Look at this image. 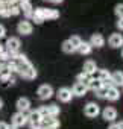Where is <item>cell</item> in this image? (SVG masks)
Here are the masks:
<instances>
[{
  "instance_id": "1",
  "label": "cell",
  "mask_w": 123,
  "mask_h": 129,
  "mask_svg": "<svg viewBox=\"0 0 123 129\" xmlns=\"http://www.w3.org/2000/svg\"><path fill=\"white\" fill-rule=\"evenodd\" d=\"M17 73H18L23 79H35V78H37V70H35V67L32 66L29 61H27V62L18 64Z\"/></svg>"
},
{
  "instance_id": "2",
  "label": "cell",
  "mask_w": 123,
  "mask_h": 129,
  "mask_svg": "<svg viewBox=\"0 0 123 129\" xmlns=\"http://www.w3.org/2000/svg\"><path fill=\"white\" fill-rule=\"evenodd\" d=\"M34 14L37 17H40L43 21L59 18V12L56 9H50V8H37V9H34Z\"/></svg>"
},
{
  "instance_id": "3",
  "label": "cell",
  "mask_w": 123,
  "mask_h": 129,
  "mask_svg": "<svg viewBox=\"0 0 123 129\" xmlns=\"http://www.w3.org/2000/svg\"><path fill=\"white\" fill-rule=\"evenodd\" d=\"M41 129H58L59 127V120L56 117H44L40 121Z\"/></svg>"
},
{
  "instance_id": "4",
  "label": "cell",
  "mask_w": 123,
  "mask_h": 129,
  "mask_svg": "<svg viewBox=\"0 0 123 129\" xmlns=\"http://www.w3.org/2000/svg\"><path fill=\"white\" fill-rule=\"evenodd\" d=\"M84 114H85L87 117H90V118H94V117H97V115L100 114V108H99L97 103L88 102V103L85 105V108H84Z\"/></svg>"
},
{
  "instance_id": "5",
  "label": "cell",
  "mask_w": 123,
  "mask_h": 129,
  "mask_svg": "<svg viewBox=\"0 0 123 129\" xmlns=\"http://www.w3.org/2000/svg\"><path fill=\"white\" fill-rule=\"evenodd\" d=\"M37 94H38V97H40L41 100H47V99H50V97L53 96V88H52V85L43 84V85H40Z\"/></svg>"
},
{
  "instance_id": "6",
  "label": "cell",
  "mask_w": 123,
  "mask_h": 129,
  "mask_svg": "<svg viewBox=\"0 0 123 129\" xmlns=\"http://www.w3.org/2000/svg\"><path fill=\"white\" fill-rule=\"evenodd\" d=\"M20 40L17 38V37H11V38H8L6 40V44H5V50H8V52H11V53H17L18 50H20Z\"/></svg>"
},
{
  "instance_id": "7",
  "label": "cell",
  "mask_w": 123,
  "mask_h": 129,
  "mask_svg": "<svg viewBox=\"0 0 123 129\" xmlns=\"http://www.w3.org/2000/svg\"><path fill=\"white\" fill-rule=\"evenodd\" d=\"M56 97H58V100H61V102L67 103V102H70V100H72V97H73V93H72V90H70V88H67V87H63V88H59V90H58V93H56Z\"/></svg>"
},
{
  "instance_id": "8",
  "label": "cell",
  "mask_w": 123,
  "mask_h": 129,
  "mask_svg": "<svg viewBox=\"0 0 123 129\" xmlns=\"http://www.w3.org/2000/svg\"><path fill=\"white\" fill-rule=\"evenodd\" d=\"M17 30H18V34H21V35H30L32 30H34V26H32L30 21L23 20V21H20V23L17 24Z\"/></svg>"
},
{
  "instance_id": "9",
  "label": "cell",
  "mask_w": 123,
  "mask_h": 129,
  "mask_svg": "<svg viewBox=\"0 0 123 129\" xmlns=\"http://www.w3.org/2000/svg\"><path fill=\"white\" fill-rule=\"evenodd\" d=\"M102 117H103V120L112 123V121L117 118V109H115L114 106H106V108L102 111Z\"/></svg>"
},
{
  "instance_id": "10",
  "label": "cell",
  "mask_w": 123,
  "mask_h": 129,
  "mask_svg": "<svg viewBox=\"0 0 123 129\" xmlns=\"http://www.w3.org/2000/svg\"><path fill=\"white\" fill-rule=\"evenodd\" d=\"M108 44L112 47V49H118L123 46V35L121 34H112L109 38H108Z\"/></svg>"
},
{
  "instance_id": "11",
  "label": "cell",
  "mask_w": 123,
  "mask_h": 129,
  "mask_svg": "<svg viewBox=\"0 0 123 129\" xmlns=\"http://www.w3.org/2000/svg\"><path fill=\"white\" fill-rule=\"evenodd\" d=\"M15 106H17V112H26V111H29V108H30V100L27 99V97H20L18 100H17V103H15Z\"/></svg>"
},
{
  "instance_id": "12",
  "label": "cell",
  "mask_w": 123,
  "mask_h": 129,
  "mask_svg": "<svg viewBox=\"0 0 123 129\" xmlns=\"http://www.w3.org/2000/svg\"><path fill=\"white\" fill-rule=\"evenodd\" d=\"M26 123H27V115H26V114H23V112H15V114L12 115V124H14V126L20 127V126H24Z\"/></svg>"
},
{
  "instance_id": "13",
  "label": "cell",
  "mask_w": 123,
  "mask_h": 129,
  "mask_svg": "<svg viewBox=\"0 0 123 129\" xmlns=\"http://www.w3.org/2000/svg\"><path fill=\"white\" fill-rule=\"evenodd\" d=\"M88 43L91 44V47H102V46H105V38L102 34H93Z\"/></svg>"
},
{
  "instance_id": "14",
  "label": "cell",
  "mask_w": 123,
  "mask_h": 129,
  "mask_svg": "<svg viewBox=\"0 0 123 129\" xmlns=\"http://www.w3.org/2000/svg\"><path fill=\"white\" fill-rule=\"evenodd\" d=\"M87 91H88V88H87L84 84H81V82H76V84L73 85V88H72L73 96H78V97L85 96V94H87Z\"/></svg>"
},
{
  "instance_id": "15",
  "label": "cell",
  "mask_w": 123,
  "mask_h": 129,
  "mask_svg": "<svg viewBox=\"0 0 123 129\" xmlns=\"http://www.w3.org/2000/svg\"><path fill=\"white\" fill-rule=\"evenodd\" d=\"M111 85L112 87H123V72H114L111 73Z\"/></svg>"
},
{
  "instance_id": "16",
  "label": "cell",
  "mask_w": 123,
  "mask_h": 129,
  "mask_svg": "<svg viewBox=\"0 0 123 129\" xmlns=\"http://www.w3.org/2000/svg\"><path fill=\"white\" fill-rule=\"evenodd\" d=\"M105 99H108V100H111V102L118 100V99H120V91H118V88H115V87L106 88V97H105Z\"/></svg>"
},
{
  "instance_id": "17",
  "label": "cell",
  "mask_w": 123,
  "mask_h": 129,
  "mask_svg": "<svg viewBox=\"0 0 123 129\" xmlns=\"http://www.w3.org/2000/svg\"><path fill=\"white\" fill-rule=\"evenodd\" d=\"M96 70H97V66H96V62H94V61L88 59V61H85V62H84V70H82V72H84L85 75L91 76Z\"/></svg>"
},
{
  "instance_id": "18",
  "label": "cell",
  "mask_w": 123,
  "mask_h": 129,
  "mask_svg": "<svg viewBox=\"0 0 123 129\" xmlns=\"http://www.w3.org/2000/svg\"><path fill=\"white\" fill-rule=\"evenodd\" d=\"M18 8H20V11L21 12H29V11H34V6H32V3H30V0H18Z\"/></svg>"
},
{
  "instance_id": "19",
  "label": "cell",
  "mask_w": 123,
  "mask_h": 129,
  "mask_svg": "<svg viewBox=\"0 0 123 129\" xmlns=\"http://www.w3.org/2000/svg\"><path fill=\"white\" fill-rule=\"evenodd\" d=\"M102 87H103V85H102V82H100V81H97V79H93V78H91V79L88 81V84H87V88H88V90H93L94 93H96L97 90H100Z\"/></svg>"
},
{
  "instance_id": "20",
  "label": "cell",
  "mask_w": 123,
  "mask_h": 129,
  "mask_svg": "<svg viewBox=\"0 0 123 129\" xmlns=\"http://www.w3.org/2000/svg\"><path fill=\"white\" fill-rule=\"evenodd\" d=\"M91 50H93V47H91V44L87 43V41H82V44H81L79 49H78V52H79L81 55H90Z\"/></svg>"
},
{
  "instance_id": "21",
  "label": "cell",
  "mask_w": 123,
  "mask_h": 129,
  "mask_svg": "<svg viewBox=\"0 0 123 129\" xmlns=\"http://www.w3.org/2000/svg\"><path fill=\"white\" fill-rule=\"evenodd\" d=\"M41 118H43V117L40 115L38 111H32V112H29V115H27V121H29V123H40Z\"/></svg>"
},
{
  "instance_id": "22",
  "label": "cell",
  "mask_w": 123,
  "mask_h": 129,
  "mask_svg": "<svg viewBox=\"0 0 123 129\" xmlns=\"http://www.w3.org/2000/svg\"><path fill=\"white\" fill-rule=\"evenodd\" d=\"M47 115L49 117H58L59 115V106L58 105H49L47 106Z\"/></svg>"
},
{
  "instance_id": "23",
  "label": "cell",
  "mask_w": 123,
  "mask_h": 129,
  "mask_svg": "<svg viewBox=\"0 0 123 129\" xmlns=\"http://www.w3.org/2000/svg\"><path fill=\"white\" fill-rule=\"evenodd\" d=\"M5 67H6V70H8L9 73H17V67H18V64H17L14 59H11V61H8V62L5 64Z\"/></svg>"
},
{
  "instance_id": "24",
  "label": "cell",
  "mask_w": 123,
  "mask_h": 129,
  "mask_svg": "<svg viewBox=\"0 0 123 129\" xmlns=\"http://www.w3.org/2000/svg\"><path fill=\"white\" fill-rule=\"evenodd\" d=\"M61 49H63V52H64V53H75V52H76V50H75V47L70 44V41H69V40H66V41L63 43Z\"/></svg>"
},
{
  "instance_id": "25",
  "label": "cell",
  "mask_w": 123,
  "mask_h": 129,
  "mask_svg": "<svg viewBox=\"0 0 123 129\" xmlns=\"http://www.w3.org/2000/svg\"><path fill=\"white\" fill-rule=\"evenodd\" d=\"M69 41H70V44L75 47V50H78V49H79V46L82 44V40H81V37H78V35L70 37V38H69Z\"/></svg>"
},
{
  "instance_id": "26",
  "label": "cell",
  "mask_w": 123,
  "mask_h": 129,
  "mask_svg": "<svg viewBox=\"0 0 123 129\" xmlns=\"http://www.w3.org/2000/svg\"><path fill=\"white\" fill-rule=\"evenodd\" d=\"M90 79H91V76L85 75L84 72H82V73H79V75L76 76V81H78V82H81V84H84L85 87H87V84H88V81H90Z\"/></svg>"
},
{
  "instance_id": "27",
  "label": "cell",
  "mask_w": 123,
  "mask_h": 129,
  "mask_svg": "<svg viewBox=\"0 0 123 129\" xmlns=\"http://www.w3.org/2000/svg\"><path fill=\"white\" fill-rule=\"evenodd\" d=\"M114 14L117 15V18H123V3H117L114 8Z\"/></svg>"
},
{
  "instance_id": "28",
  "label": "cell",
  "mask_w": 123,
  "mask_h": 129,
  "mask_svg": "<svg viewBox=\"0 0 123 129\" xmlns=\"http://www.w3.org/2000/svg\"><path fill=\"white\" fill-rule=\"evenodd\" d=\"M8 61H11V52H8V50H3L2 53H0V62H8Z\"/></svg>"
},
{
  "instance_id": "29",
  "label": "cell",
  "mask_w": 123,
  "mask_h": 129,
  "mask_svg": "<svg viewBox=\"0 0 123 129\" xmlns=\"http://www.w3.org/2000/svg\"><path fill=\"white\" fill-rule=\"evenodd\" d=\"M0 15H2V17H11L9 15V6L6 3L0 5Z\"/></svg>"
},
{
  "instance_id": "30",
  "label": "cell",
  "mask_w": 123,
  "mask_h": 129,
  "mask_svg": "<svg viewBox=\"0 0 123 129\" xmlns=\"http://www.w3.org/2000/svg\"><path fill=\"white\" fill-rule=\"evenodd\" d=\"M21 11H20V8H18V5H11L9 6V15H18Z\"/></svg>"
},
{
  "instance_id": "31",
  "label": "cell",
  "mask_w": 123,
  "mask_h": 129,
  "mask_svg": "<svg viewBox=\"0 0 123 129\" xmlns=\"http://www.w3.org/2000/svg\"><path fill=\"white\" fill-rule=\"evenodd\" d=\"M96 96H97L99 99H105V97H106V88L102 87L100 90H97V91H96Z\"/></svg>"
},
{
  "instance_id": "32",
  "label": "cell",
  "mask_w": 123,
  "mask_h": 129,
  "mask_svg": "<svg viewBox=\"0 0 123 129\" xmlns=\"http://www.w3.org/2000/svg\"><path fill=\"white\" fill-rule=\"evenodd\" d=\"M37 111L40 112V115H41L43 118H44V117H49V115H47V106H41V108L37 109Z\"/></svg>"
},
{
  "instance_id": "33",
  "label": "cell",
  "mask_w": 123,
  "mask_h": 129,
  "mask_svg": "<svg viewBox=\"0 0 123 129\" xmlns=\"http://www.w3.org/2000/svg\"><path fill=\"white\" fill-rule=\"evenodd\" d=\"M115 26H117V29H118V30H123V18H120V20H117V23H115Z\"/></svg>"
},
{
  "instance_id": "34",
  "label": "cell",
  "mask_w": 123,
  "mask_h": 129,
  "mask_svg": "<svg viewBox=\"0 0 123 129\" xmlns=\"http://www.w3.org/2000/svg\"><path fill=\"white\" fill-rule=\"evenodd\" d=\"M5 35H6V29H5L3 24H0V38H3Z\"/></svg>"
},
{
  "instance_id": "35",
  "label": "cell",
  "mask_w": 123,
  "mask_h": 129,
  "mask_svg": "<svg viewBox=\"0 0 123 129\" xmlns=\"http://www.w3.org/2000/svg\"><path fill=\"white\" fill-rule=\"evenodd\" d=\"M5 72H8V70H6V67H5V64H3V62H0V76H2Z\"/></svg>"
},
{
  "instance_id": "36",
  "label": "cell",
  "mask_w": 123,
  "mask_h": 129,
  "mask_svg": "<svg viewBox=\"0 0 123 129\" xmlns=\"http://www.w3.org/2000/svg\"><path fill=\"white\" fill-rule=\"evenodd\" d=\"M17 2H18V0H5V3H6L8 6H11V5H17Z\"/></svg>"
},
{
  "instance_id": "37",
  "label": "cell",
  "mask_w": 123,
  "mask_h": 129,
  "mask_svg": "<svg viewBox=\"0 0 123 129\" xmlns=\"http://www.w3.org/2000/svg\"><path fill=\"white\" fill-rule=\"evenodd\" d=\"M29 124H30V129H41L40 123H29Z\"/></svg>"
},
{
  "instance_id": "38",
  "label": "cell",
  "mask_w": 123,
  "mask_h": 129,
  "mask_svg": "<svg viewBox=\"0 0 123 129\" xmlns=\"http://www.w3.org/2000/svg\"><path fill=\"white\" fill-rule=\"evenodd\" d=\"M0 129H8V123H5V121H0Z\"/></svg>"
},
{
  "instance_id": "39",
  "label": "cell",
  "mask_w": 123,
  "mask_h": 129,
  "mask_svg": "<svg viewBox=\"0 0 123 129\" xmlns=\"http://www.w3.org/2000/svg\"><path fill=\"white\" fill-rule=\"evenodd\" d=\"M108 129H118V126H117V123H111Z\"/></svg>"
},
{
  "instance_id": "40",
  "label": "cell",
  "mask_w": 123,
  "mask_h": 129,
  "mask_svg": "<svg viewBox=\"0 0 123 129\" xmlns=\"http://www.w3.org/2000/svg\"><path fill=\"white\" fill-rule=\"evenodd\" d=\"M117 126H118V129H123V120L120 123H117Z\"/></svg>"
},
{
  "instance_id": "41",
  "label": "cell",
  "mask_w": 123,
  "mask_h": 129,
  "mask_svg": "<svg viewBox=\"0 0 123 129\" xmlns=\"http://www.w3.org/2000/svg\"><path fill=\"white\" fill-rule=\"evenodd\" d=\"M8 129H18L17 126H14V124H8Z\"/></svg>"
},
{
  "instance_id": "42",
  "label": "cell",
  "mask_w": 123,
  "mask_h": 129,
  "mask_svg": "<svg viewBox=\"0 0 123 129\" xmlns=\"http://www.w3.org/2000/svg\"><path fill=\"white\" fill-rule=\"evenodd\" d=\"M52 3H61V2H64V0H50Z\"/></svg>"
},
{
  "instance_id": "43",
  "label": "cell",
  "mask_w": 123,
  "mask_h": 129,
  "mask_svg": "<svg viewBox=\"0 0 123 129\" xmlns=\"http://www.w3.org/2000/svg\"><path fill=\"white\" fill-rule=\"evenodd\" d=\"M3 50H5V46H3V44H0V53H2Z\"/></svg>"
},
{
  "instance_id": "44",
  "label": "cell",
  "mask_w": 123,
  "mask_h": 129,
  "mask_svg": "<svg viewBox=\"0 0 123 129\" xmlns=\"http://www.w3.org/2000/svg\"><path fill=\"white\" fill-rule=\"evenodd\" d=\"M5 3V0H0V5H3Z\"/></svg>"
},
{
  "instance_id": "45",
  "label": "cell",
  "mask_w": 123,
  "mask_h": 129,
  "mask_svg": "<svg viewBox=\"0 0 123 129\" xmlns=\"http://www.w3.org/2000/svg\"><path fill=\"white\" fill-rule=\"evenodd\" d=\"M2 105H3V102H2V99H0V108H2Z\"/></svg>"
},
{
  "instance_id": "46",
  "label": "cell",
  "mask_w": 123,
  "mask_h": 129,
  "mask_svg": "<svg viewBox=\"0 0 123 129\" xmlns=\"http://www.w3.org/2000/svg\"><path fill=\"white\" fill-rule=\"evenodd\" d=\"M121 56H123V50H121Z\"/></svg>"
}]
</instances>
